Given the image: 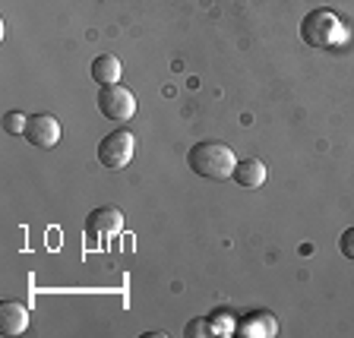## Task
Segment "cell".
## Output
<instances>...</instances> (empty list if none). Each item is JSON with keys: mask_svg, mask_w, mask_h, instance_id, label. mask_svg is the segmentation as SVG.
Returning a JSON list of instances; mask_svg holds the SVG:
<instances>
[{"mask_svg": "<svg viewBox=\"0 0 354 338\" xmlns=\"http://www.w3.org/2000/svg\"><path fill=\"white\" fill-rule=\"evenodd\" d=\"M301 38L317 51H332V48H342L348 41V29L335 10L319 7L310 10L301 19Z\"/></svg>", "mask_w": 354, "mask_h": 338, "instance_id": "cell-1", "label": "cell"}, {"mask_svg": "<svg viewBox=\"0 0 354 338\" xmlns=\"http://www.w3.org/2000/svg\"><path fill=\"white\" fill-rule=\"evenodd\" d=\"M187 165L196 177H206V180H231L237 165V155L231 146L225 142H196V146L187 152Z\"/></svg>", "mask_w": 354, "mask_h": 338, "instance_id": "cell-2", "label": "cell"}, {"mask_svg": "<svg viewBox=\"0 0 354 338\" xmlns=\"http://www.w3.org/2000/svg\"><path fill=\"white\" fill-rule=\"evenodd\" d=\"M136 155V136L130 130H114L98 142V162L111 171H120L133 162Z\"/></svg>", "mask_w": 354, "mask_h": 338, "instance_id": "cell-3", "label": "cell"}, {"mask_svg": "<svg viewBox=\"0 0 354 338\" xmlns=\"http://www.w3.org/2000/svg\"><path fill=\"white\" fill-rule=\"evenodd\" d=\"M98 111L108 120H114V124H124V120H130L136 114V95L127 86H120V82L102 86V92H98Z\"/></svg>", "mask_w": 354, "mask_h": 338, "instance_id": "cell-4", "label": "cell"}, {"mask_svg": "<svg viewBox=\"0 0 354 338\" xmlns=\"http://www.w3.org/2000/svg\"><path fill=\"white\" fill-rule=\"evenodd\" d=\"M26 140L35 149H54L60 142V124L51 114H32L26 124Z\"/></svg>", "mask_w": 354, "mask_h": 338, "instance_id": "cell-5", "label": "cell"}, {"mask_svg": "<svg viewBox=\"0 0 354 338\" xmlns=\"http://www.w3.org/2000/svg\"><path fill=\"white\" fill-rule=\"evenodd\" d=\"M26 329H29V307L19 301L0 303V332L3 335H22Z\"/></svg>", "mask_w": 354, "mask_h": 338, "instance_id": "cell-6", "label": "cell"}, {"mask_svg": "<svg viewBox=\"0 0 354 338\" xmlns=\"http://www.w3.org/2000/svg\"><path fill=\"white\" fill-rule=\"evenodd\" d=\"M86 228H88V234H118L124 228V215L114 206H102L95 212H88Z\"/></svg>", "mask_w": 354, "mask_h": 338, "instance_id": "cell-7", "label": "cell"}, {"mask_svg": "<svg viewBox=\"0 0 354 338\" xmlns=\"http://www.w3.org/2000/svg\"><path fill=\"white\" fill-rule=\"evenodd\" d=\"M231 180L241 187H250V190H257V187L266 184V165L259 162V158H241V162L234 165V174H231Z\"/></svg>", "mask_w": 354, "mask_h": 338, "instance_id": "cell-8", "label": "cell"}, {"mask_svg": "<svg viewBox=\"0 0 354 338\" xmlns=\"http://www.w3.org/2000/svg\"><path fill=\"white\" fill-rule=\"evenodd\" d=\"M92 79H95L98 86H114V82L120 79V60L114 57V54H98V57L92 60Z\"/></svg>", "mask_w": 354, "mask_h": 338, "instance_id": "cell-9", "label": "cell"}, {"mask_svg": "<svg viewBox=\"0 0 354 338\" xmlns=\"http://www.w3.org/2000/svg\"><path fill=\"white\" fill-rule=\"evenodd\" d=\"M275 319L266 317V313H259V317H247L241 323V329H237V335H275Z\"/></svg>", "mask_w": 354, "mask_h": 338, "instance_id": "cell-10", "label": "cell"}, {"mask_svg": "<svg viewBox=\"0 0 354 338\" xmlns=\"http://www.w3.org/2000/svg\"><path fill=\"white\" fill-rule=\"evenodd\" d=\"M26 124H29V118L19 114V111H7L3 114V130L7 133H26Z\"/></svg>", "mask_w": 354, "mask_h": 338, "instance_id": "cell-11", "label": "cell"}, {"mask_svg": "<svg viewBox=\"0 0 354 338\" xmlns=\"http://www.w3.org/2000/svg\"><path fill=\"white\" fill-rule=\"evenodd\" d=\"M339 250L345 259H354V228H345L339 237Z\"/></svg>", "mask_w": 354, "mask_h": 338, "instance_id": "cell-12", "label": "cell"}, {"mask_svg": "<svg viewBox=\"0 0 354 338\" xmlns=\"http://www.w3.org/2000/svg\"><path fill=\"white\" fill-rule=\"evenodd\" d=\"M203 326H206V323H203V319H193V323H190V329H187V335H203Z\"/></svg>", "mask_w": 354, "mask_h": 338, "instance_id": "cell-13", "label": "cell"}]
</instances>
